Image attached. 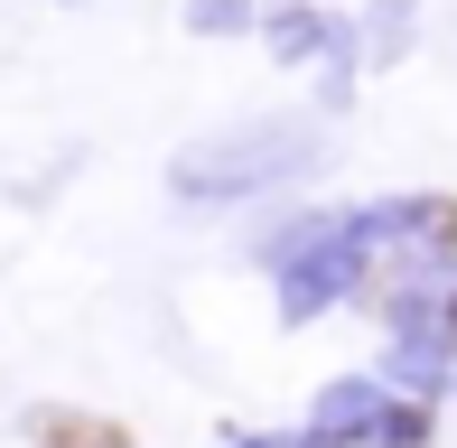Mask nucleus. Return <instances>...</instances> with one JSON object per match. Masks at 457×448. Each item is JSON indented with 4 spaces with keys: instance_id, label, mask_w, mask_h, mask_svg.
<instances>
[{
    "instance_id": "f257e3e1",
    "label": "nucleus",
    "mask_w": 457,
    "mask_h": 448,
    "mask_svg": "<svg viewBox=\"0 0 457 448\" xmlns=\"http://www.w3.org/2000/svg\"><path fill=\"white\" fill-rule=\"evenodd\" d=\"M29 439H37V448H131V430L103 420V411H37Z\"/></svg>"
}]
</instances>
